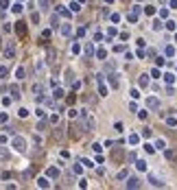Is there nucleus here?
<instances>
[{"mask_svg":"<svg viewBox=\"0 0 177 190\" xmlns=\"http://www.w3.org/2000/svg\"><path fill=\"white\" fill-rule=\"evenodd\" d=\"M9 92H11V98H20V87L18 85H11Z\"/></svg>","mask_w":177,"mask_h":190,"instance_id":"3","label":"nucleus"},{"mask_svg":"<svg viewBox=\"0 0 177 190\" xmlns=\"http://www.w3.org/2000/svg\"><path fill=\"white\" fill-rule=\"evenodd\" d=\"M5 77H7V68L2 66V68H0V79H5Z\"/></svg>","mask_w":177,"mask_h":190,"instance_id":"19","label":"nucleus"},{"mask_svg":"<svg viewBox=\"0 0 177 190\" xmlns=\"http://www.w3.org/2000/svg\"><path fill=\"white\" fill-rule=\"evenodd\" d=\"M5 57H9V59H11V57H13V46H9V48L5 50Z\"/></svg>","mask_w":177,"mask_h":190,"instance_id":"13","label":"nucleus"},{"mask_svg":"<svg viewBox=\"0 0 177 190\" xmlns=\"http://www.w3.org/2000/svg\"><path fill=\"white\" fill-rule=\"evenodd\" d=\"M31 22H35V24H37V22H39V13H31Z\"/></svg>","mask_w":177,"mask_h":190,"instance_id":"16","label":"nucleus"},{"mask_svg":"<svg viewBox=\"0 0 177 190\" xmlns=\"http://www.w3.org/2000/svg\"><path fill=\"white\" fill-rule=\"evenodd\" d=\"M166 160H171V162H177V153H175V151H166Z\"/></svg>","mask_w":177,"mask_h":190,"instance_id":"5","label":"nucleus"},{"mask_svg":"<svg viewBox=\"0 0 177 190\" xmlns=\"http://www.w3.org/2000/svg\"><path fill=\"white\" fill-rule=\"evenodd\" d=\"M39 9H42V11L48 9V0H39Z\"/></svg>","mask_w":177,"mask_h":190,"instance_id":"10","label":"nucleus"},{"mask_svg":"<svg viewBox=\"0 0 177 190\" xmlns=\"http://www.w3.org/2000/svg\"><path fill=\"white\" fill-rule=\"evenodd\" d=\"M127 186H131V188H136V186H140V184H138V179H136V177H131V179L127 181Z\"/></svg>","mask_w":177,"mask_h":190,"instance_id":"11","label":"nucleus"},{"mask_svg":"<svg viewBox=\"0 0 177 190\" xmlns=\"http://www.w3.org/2000/svg\"><path fill=\"white\" fill-rule=\"evenodd\" d=\"M149 83V79H147V74H144V77H140V85H147Z\"/></svg>","mask_w":177,"mask_h":190,"instance_id":"21","label":"nucleus"},{"mask_svg":"<svg viewBox=\"0 0 177 190\" xmlns=\"http://www.w3.org/2000/svg\"><path fill=\"white\" fill-rule=\"evenodd\" d=\"M26 116H29V109H26V107H22V109H20V118H26Z\"/></svg>","mask_w":177,"mask_h":190,"instance_id":"15","label":"nucleus"},{"mask_svg":"<svg viewBox=\"0 0 177 190\" xmlns=\"http://www.w3.org/2000/svg\"><path fill=\"white\" fill-rule=\"evenodd\" d=\"M37 186H39V188H48V181H46L44 177H39V179H37Z\"/></svg>","mask_w":177,"mask_h":190,"instance_id":"6","label":"nucleus"},{"mask_svg":"<svg viewBox=\"0 0 177 190\" xmlns=\"http://www.w3.org/2000/svg\"><path fill=\"white\" fill-rule=\"evenodd\" d=\"M85 129H88V131H94V129H96V122H94V118L85 116Z\"/></svg>","mask_w":177,"mask_h":190,"instance_id":"2","label":"nucleus"},{"mask_svg":"<svg viewBox=\"0 0 177 190\" xmlns=\"http://www.w3.org/2000/svg\"><path fill=\"white\" fill-rule=\"evenodd\" d=\"M48 175H50V177H57V175H59V170H57V168H50V170H48Z\"/></svg>","mask_w":177,"mask_h":190,"instance_id":"17","label":"nucleus"},{"mask_svg":"<svg viewBox=\"0 0 177 190\" xmlns=\"http://www.w3.org/2000/svg\"><path fill=\"white\" fill-rule=\"evenodd\" d=\"M147 105L151 107V109H157V107H160V100H157V98H149V100H147Z\"/></svg>","mask_w":177,"mask_h":190,"instance_id":"4","label":"nucleus"},{"mask_svg":"<svg viewBox=\"0 0 177 190\" xmlns=\"http://www.w3.org/2000/svg\"><path fill=\"white\" fill-rule=\"evenodd\" d=\"M13 13H22V5H13Z\"/></svg>","mask_w":177,"mask_h":190,"instance_id":"18","label":"nucleus"},{"mask_svg":"<svg viewBox=\"0 0 177 190\" xmlns=\"http://www.w3.org/2000/svg\"><path fill=\"white\" fill-rule=\"evenodd\" d=\"M15 77H18V79H24V77H26L24 68H18V70H15Z\"/></svg>","mask_w":177,"mask_h":190,"instance_id":"7","label":"nucleus"},{"mask_svg":"<svg viewBox=\"0 0 177 190\" xmlns=\"http://www.w3.org/2000/svg\"><path fill=\"white\" fill-rule=\"evenodd\" d=\"M35 70H37V74H39V72H44V64L37 61V64H35Z\"/></svg>","mask_w":177,"mask_h":190,"instance_id":"12","label":"nucleus"},{"mask_svg":"<svg viewBox=\"0 0 177 190\" xmlns=\"http://www.w3.org/2000/svg\"><path fill=\"white\" fill-rule=\"evenodd\" d=\"M64 96V90H55V98H61Z\"/></svg>","mask_w":177,"mask_h":190,"instance_id":"20","label":"nucleus"},{"mask_svg":"<svg viewBox=\"0 0 177 190\" xmlns=\"http://www.w3.org/2000/svg\"><path fill=\"white\" fill-rule=\"evenodd\" d=\"M13 146H15V151L22 153V151H26V140L22 138V135H15L13 138Z\"/></svg>","mask_w":177,"mask_h":190,"instance_id":"1","label":"nucleus"},{"mask_svg":"<svg viewBox=\"0 0 177 190\" xmlns=\"http://www.w3.org/2000/svg\"><path fill=\"white\" fill-rule=\"evenodd\" d=\"M55 55H57V53H55V48H50V50H48V61H55Z\"/></svg>","mask_w":177,"mask_h":190,"instance_id":"14","label":"nucleus"},{"mask_svg":"<svg viewBox=\"0 0 177 190\" xmlns=\"http://www.w3.org/2000/svg\"><path fill=\"white\" fill-rule=\"evenodd\" d=\"M0 7H2V9H7V7H9V0H0Z\"/></svg>","mask_w":177,"mask_h":190,"instance_id":"22","label":"nucleus"},{"mask_svg":"<svg viewBox=\"0 0 177 190\" xmlns=\"http://www.w3.org/2000/svg\"><path fill=\"white\" fill-rule=\"evenodd\" d=\"M70 31H72V29H70V24H64V26H61V33H64V35H70Z\"/></svg>","mask_w":177,"mask_h":190,"instance_id":"9","label":"nucleus"},{"mask_svg":"<svg viewBox=\"0 0 177 190\" xmlns=\"http://www.w3.org/2000/svg\"><path fill=\"white\" fill-rule=\"evenodd\" d=\"M18 33H20V35H26V29H24V22H20V24H18Z\"/></svg>","mask_w":177,"mask_h":190,"instance_id":"8","label":"nucleus"}]
</instances>
